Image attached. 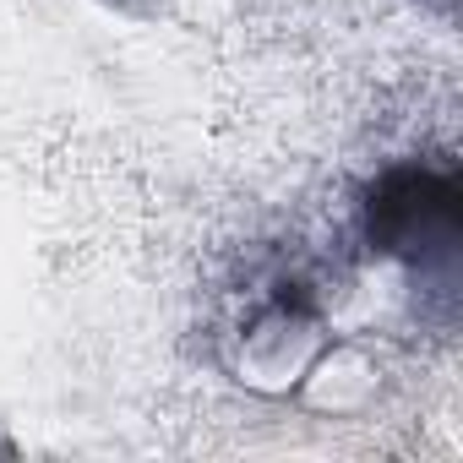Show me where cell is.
Listing matches in <instances>:
<instances>
[{"mask_svg": "<svg viewBox=\"0 0 463 463\" xmlns=\"http://www.w3.org/2000/svg\"><path fill=\"white\" fill-rule=\"evenodd\" d=\"M360 235L371 257L403 268V279L452 322L463 279V175L458 164L403 158L387 164L360 196Z\"/></svg>", "mask_w": 463, "mask_h": 463, "instance_id": "1", "label": "cell"}]
</instances>
